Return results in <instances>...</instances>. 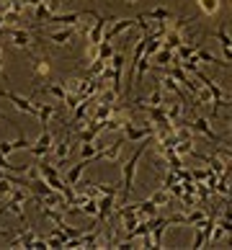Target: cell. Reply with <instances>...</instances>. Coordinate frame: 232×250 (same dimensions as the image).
I'll return each instance as SVG.
<instances>
[{"label": "cell", "instance_id": "cell-1", "mask_svg": "<svg viewBox=\"0 0 232 250\" xmlns=\"http://www.w3.org/2000/svg\"><path fill=\"white\" fill-rule=\"evenodd\" d=\"M150 140V137H147ZM147 140H142V145L137 147V152L129 157V160L124 163V168H122V188H119V193H122V204H116V207H124V204H129V199H132V191H134V173H137V163H139V157L145 155V147L150 145Z\"/></svg>", "mask_w": 232, "mask_h": 250}, {"label": "cell", "instance_id": "cell-2", "mask_svg": "<svg viewBox=\"0 0 232 250\" xmlns=\"http://www.w3.org/2000/svg\"><path fill=\"white\" fill-rule=\"evenodd\" d=\"M122 137L127 142H142L147 140V137H155V126L152 124H147V126H134L132 122H127L122 126Z\"/></svg>", "mask_w": 232, "mask_h": 250}, {"label": "cell", "instance_id": "cell-3", "mask_svg": "<svg viewBox=\"0 0 232 250\" xmlns=\"http://www.w3.org/2000/svg\"><path fill=\"white\" fill-rule=\"evenodd\" d=\"M122 78H124V54L114 52V57H111V90L116 96H122Z\"/></svg>", "mask_w": 232, "mask_h": 250}, {"label": "cell", "instance_id": "cell-4", "mask_svg": "<svg viewBox=\"0 0 232 250\" xmlns=\"http://www.w3.org/2000/svg\"><path fill=\"white\" fill-rule=\"evenodd\" d=\"M29 150H31V155L36 157V160H42V157H46L54 150V137H52L49 129H42V137L36 140V145L29 147Z\"/></svg>", "mask_w": 232, "mask_h": 250}, {"label": "cell", "instance_id": "cell-5", "mask_svg": "<svg viewBox=\"0 0 232 250\" xmlns=\"http://www.w3.org/2000/svg\"><path fill=\"white\" fill-rule=\"evenodd\" d=\"M98 201V211H96V225L101 227L104 222L114 214V209H116V196H108V193H101V196L96 199Z\"/></svg>", "mask_w": 232, "mask_h": 250}, {"label": "cell", "instance_id": "cell-6", "mask_svg": "<svg viewBox=\"0 0 232 250\" xmlns=\"http://www.w3.org/2000/svg\"><path fill=\"white\" fill-rule=\"evenodd\" d=\"M189 126H191V132H199V134H204L209 142H214V145H225V140H222V137L214 132V129L209 126V122H207L204 116H196L193 122H189Z\"/></svg>", "mask_w": 232, "mask_h": 250}, {"label": "cell", "instance_id": "cell-7", "mask_svg": "<svg viewBox=\"0 0 232 250\" xmlns=\"http://www.w3.org/2000/svg\"><path fill=\"white\" fill-rule=\"evenodd\" d=\"M191 75L196 78V80H201V85H204V88L209 90V93H211V98H214V101H230V98H227V93H225V90H222V88L217 85V80H211V78L207 75V72H201V70L196 67V70L191 72Z\"/></svg>", "mask_w": 232, "mask_h": 250}, {"label": "cell", "instance_id": "cell-8", "mask_svg": "<svg viewBox=\"0 0 232 250\" xmlns=\"http://www.w3.org/2000/svg\"><path fill=\"white\" fill-rule=\"evenodd\" d=\"M0 96H5L11 104L21 111V114H36V106L31 104V98H26V96H21V93H13V90H0Z\"/></svg>", "mask_w": 232, "mask_h": 250}, {"label": "cell", "instance_id": "cell-9", "mask_svg": "<svg viewBox=\"0 0 232 250\" xmlns=\"http://www.w3.org/2000/svg\"><path fill=\"white\" fill-rule=\"evenodd\" d=\"M75 26H64V29L60 31H52L49 36H44V42H49V44H57V47H67V44L75 42Z\"/></svg>", "mask_w": 232, "mask_h": 250}, {"label": "cell", "instance_id": "cell-10", "mask_svg": "<svg viewBox=\"0 0 232 250\" xmlns=\"http://www.w3.org/2000/svg\"><path fill=\"white\" fill-rule=\"evenodd\" d=\"M8 36L13 39V44L18 49H31L34 44V34L29 29H16V26H8Z\"/></svg>", "mask_w": 232, "mask_h": 250}, {"label": "cell", "instance_id": "cell-11", "mask_svg": "<svg viewBox=\"0 0 232 250\" xmlns=\"http://www.w3.org/2000/svg\"><path fill=\"white\" fill-rule=\"evenodd\" d=\"M93 16H96V26L88 31V44H93V47H98L101 42H104V31H106V16H98L96 11H93Z\"/></svg>", "mask_w": 232, "mask_h": 250}, {"label": "cell", "instance_id": "cell-12", "mask_svg": "<svg viewBox=\"0 0 232 250\" xmlns=\"http://www.w3.org/2000/svg\"><path fill=\"white\" fill-rule=\"evenodd\" d=\"M67 155H70V132L64 129L62 140L54 145V160H57L54 165H57V168H60V165H67Z\"/></svg>", "mask_w": 232, "mask_h": 250}, {"label": "cell", "instance_id": "cell-13", "mask_svg": "<svg viewBox=\"0 0 232 250\" xmlns=\"http://www.w3.org/2000/svg\"><path fill=\"white\" fill-rule=\"evenodd\" d=\"M137 26V18H119V21L111 26L108 31H104V42H111V39H116L119 34H124L127 29H134Z\"/></svg>", "mask_w": 232, "mask_h": 250}, {"label": "cell", "instance_id": "cell-14", "mask_svg": "<svg viewBox=\"0 0 232 250\" xmlns=\"http://www.w3.org/2000/svg\"><path fill=\"white\" fill-rule=\"evenodd\" d=\"M49 72H52L49 57H34V62H31V78H34V80L49 78Z\"/></svg>", "mask_w": 232, "mask_h": 250}, {"label": "cell", "instance_id": "cell-15", "mask_svg": "<svg viewBox=\"0 0 232 250\" xmlns=\"http://www.w3.org/2000/svg\"><path fill=\"white\" fill-rule=\"evenodd\" d=\"M124 137H119V140L114 142V145H111V147H104V150H101L96 157H93V163H96V160H116V157L119 155H122V147H124Z\"/></svg>", "mask_w": 232, "mask_h": 250}, {"label": "cell", "instance_id": "cell-16", "mask_svg": "<svg viewBox=\"0 0 232 250\" xmlns=\"http://www.w3.org/2000/svg\"><path fill=\"white\" fill-rule=\"evenodd\" d=\"M101 132H104V122H93L90 119V124L83 129V132H78V140L80 142H96Z\"/></svg>", "mask_w": 232, "mask_h": 250}, {"label": "cell", "instance_id": "cell-17", "mask_svg": "<svg viewBox=\"0 0 232 250\" xmlns=\"http://www.w3.org/2000/svg\"><path fill=\"white\" fill-rule=\"evenodd\" d=\"M83 13H52L46 18V23H57V26H78Z\"/></svg>", "mask_w": 232, "mask_h": 250}, {"label": "cell", "instance_id": "cell-18", "mask_svg": "<svg viewBox=\"0 0 232 250\" xmlns=\"http://www.w3.org/2000/svg\"><path fill=\"white\" fill-rule=\"evenodd\" d=\"M217 39H219L222 54H225V62L230 64V62H232V44H230V31H227V23H222L219 29H217Z\"/></svg>", "mask_w": 232, "mask_h": 250}, {"label": "cell", "instance_id": "cell-19", "mask_svg": "<svg viewBox=\"0 0 232 250\" xmlns=\"http://www.w3.org/2000/svg\"><path fill=\"white\" fill-rule=\"evenodd\" d=\"M36 232L34 229H21L16 237H8V248H31Z\"/></svg>", "mask_w": 232, "mask_h": 250}, {"label": "cell", "instance_id": "cell-20", "mask_svg": "<svg viewBox=\"0 0 232 250\" xmlns=\"http://www.w3.org/2000/svg\"><path fill=\"white\" fill-rule=\"evenodd\" d=\"M142 18H145V21H157V23H168L170 18H173V13H170L168 8H165V5H157V8H152V11L142 13Z\"/></svg>", "mask_w": 232, "mask_h": 250}, {"label": "cell", "instance_id": "cell-21", "mask_svg": "<svg viewBox=\"0 0 232 250\" xmlns=\"http://www.w3.org/2000/svg\"><path fill=\"white\" fill-rule=\"evenodd\" d=\"M36 170H39V175H42L46 183H52V181L60 178V168H57V165H49V163L44 160V157H42L39 163H36Z\"/></svg>", "mask_w": 232, "mask_h": 250}, {"label": "cell", "instance_id": "cell-22", "mask_svg": "<svg viewBox=\"0 0 232 250\" xmlns=\"http://www.w3.org/2000/svg\"><path fill=\"white\" fill-rule=\"evenodd\" d=\"M150 62H155L157 67H168L170 62H173V64H178V57H175V49H168V47H163V49L157 52V54H155V57H152Z\"/></svg>", "mask_w": 232, "mask_h": 250}, {"label": "cell", "instance_id": "cell-23", "mask_svg": "<svg viewBox=\"0 0 232 250\" xmlns=\"http://www.w3.org/2000/svg\"><path fill=\"white\" fill-rule=\"evenodd\" d=\"M88 165H90V160H80L78 165H72V168L67 170V175H64V183H67V186H75V183L83 178V173H85Z\"/></svg>", "mask_w": 232, "mask_h": 250}, {"label": "cell", "instance_id": "cell-24", "mask_svg": "<svg viewBox=\"0 0 232 250\" xmlns=\"http://www.w3.org/2000/svg\"><path fill=\"white\" fill-rule=\"evenodd\" d=\"M160 88H163V90H168V93H173L175 98L181 101V104H186V93H183V88H181V85H178V83H175L170 75H165V78L160 80Z\"/></svg>", "mask_w": 232, "mask_h": 250}, {"label": "cell", "instance_id": "cell-25", "mask_svg": "<svg viewBox=\"0 0 232 250\" xmlns=\"http://www.w3.org/2000/svg\"><path fill=\"white\" fill-rule=\"evenodd\" d=\"M214 193H219V196H230V165L225 170H222L219 175H217V183H214Z\"/></svg>", "mask_w": 232, "mask_h": 250}, {"label": "cell", "instance_id": "cell-26", "mask_svg": "<svg viewBox=\"0 0 232 250\" xmlns=\"http://www.w3.org/2000/svg\"><path fill=\"white\" fill-rule=\"evenodd\" d=\"M36 116H39L42 129H46L49 122H52V116H54V104H39L36 106Z\"/></svg>", "mask_w": 232, "mask_h": 250}, {"label": "cell", "instance_id": "cell-27", "mask_svg": "<svg viewBox=\"0 0 232 250\" xmlns=\"http://www.w3.org/2000/svg\"><path fill=\"white\" fill-rule=\"evenodd\" d=\"M196 5L204 16H217L222 8V0H196Z\"/></svg>", "mask_w": 232, "mask_h": 250}, {"label": "cell", "instance_id": "cell-28", "mask_svg": "<svg viewBox=\"0 0 232 250\" xmlns=\"http://www.w3.org/2000/svg\"><path fill=\"white\" fill-rule=\"evenodd\" d=\"M204 217H207L204 209H189L186 214H181V225H199Z\"/></svg>", "mask_w": 232, "mask_h": 250}, {"label": "cell", "instance_id": "cell-29", "mask_svg": "<svg viewBox=\"0 0 232 250\" xmlns=\"http://www.w3.org/2000/svg\"><path fill=\"white\" fill-rule=\"evenodd\" d=\"M134 207H137V214H139V219H145V217H152V214H157V209H160V207H155V204H152L150 199L139 201V204H134Z\"/></svg>", "mask_w": 232, "mask_h": 250}, {"label": "cell", "instance_id": "cell-30", "mask_svg": "<svg viewBox=\"0 0 232 250\" xmlns=\"http://www.w3.org/2000/svg\"><path fill=\"white\" fill-rule=\"evenodd\" d=\"M39 90L49 93L52 98H57V101H64V96H67V90H64L62 83H49V85H44V88H39Z\"/></svg>", "mask_w": 232, "mask_h": 250}, {"label": "cell", "instance_id": "cell-31", "mask_svg": "<svg viewBox=\"0 0 232 250\" xmlns=\"http://www.w3.org/2000/svg\"><path fill=\"white\" fill-rule=\"evenodd\" d=\"M137 104H142V106H163V88H155L147 98H139Z\"/></svg>", "mask_w": 232, "mask_h": 250}, {"label": "cell", "instance_id": "cell-32", "mask_svg": "<svg viewBox=\"0 0 232 250\" xmlns=\"http://www.w3.org/2000/svg\"><path fill=\"white\" fill-rule=\"evenodd\" d=\"M114 52H116V47H114L111 42H101V44H98V60L108 62L111 57H114Z\"/></svg>", "mask_w": 232, "mask_h": 250}, {"label": "cell", "instance_id": "cell-33", "mask_svg": "<svg viewBox=\"0 0 232 250\" xmlns=\"http://www.w3.org/2000/svg\"><path fill=\"white\" fill-rule=\"evenodd\" d=\"M150 201L155 204V207H165V204H170V193H168V188H160V191H155L152 196H150Z\"/></svg>", "mask_w": 232, "mask_h": 250}, {"label": "cell", "instance_id": "cell-34", "mask_svg": "<svg viewBox=\"0 0 232 250\" xmlns=\"http://www.w3.org/2000/svg\"><path fill=\"white\" fill-rule=\"evenodd\" d=\"M80 214H88V217H96V211H98V201L96 199H85V201H83L80 204Z\"/></svg>", "mask_w": 232, "mask_h": 250}, {"label": "cell", "instance_id": "cell-35", "mask_svg": "<svg viewBox=\"0 0 232 250\" xmlns=\"http://www.w3.org/2000/svg\"><path fill=\"white\" fill-rule=\"evenodd\" d=\"M5 209L11 211V214H16V217L21 219V222H26V214H23V204H18V201H11V199H8Z\"/></svg>", "mask_w": 232, "mask_h": 250}, {"label": "cell", "instance_id": "cell-36", "mask_svg": "<svg viewBox=\"0 0 232 250\" xmlns=\"http://www.w3.org/2000/svg\"><path fill=\"white\" fill-rule=\"evenodd\" d=\"M191 54H193V47H191V44H181V47H175V57H178V62H183V60H189L191 57Z\"/></svg>", "mask_w": 232, "mask_h": 250}, {"label": "cell", "instance_id": "cell-37", "mask_svg": "<svg viewBox=\"0 0 232 250\" xmlns=\"http://www.w3.org/2000/svg\"><path fill=\"white\" fill-rule=\"evenodd\" d=\"M96 188H98V196H101V193H108V196H119V188L114 186V183H96Z\"/></svg>", "mask_w": 232, "mask_h": 250}, {"label": "cell", "instance_id": "cell-38", "mask_svg": "<svg viewBox=\"0 0 232 250\" xmlns=\"http://www.w3.org/2000/svg\"><path fill=\"white\" fill-rule=\"evenodd\" d=\"M209 173H211L209 168H196V170H191V181L204 183V181H207V175H209Z\"/></svg>", "mask_w": 232, "mask_h": 250}, {"label": "cell", "instance_id": "cell-39", "mask_svg": "<svg viewBox=\"0 0 232 250\" xmlns=\"http://www.w3.org/2000/svg\"><path fill=\"white\" fill-rule=\"evenodd\" d=\"M193 229H196V235H193V248L207 245V235H204V229H201L199 225H193Z\"/></svg>", "mask_w": 232, "mask_h": 250}, {"label": "cell", "instance_id": "cell-40", "mask_svg": "<svg viewBox=\"0 0 232 250\" xmlns=\"http://www.w3.org/2000/svg\"><path fill=\"white\" fill-rule=\"evenodd\" d=\"M196 193H199L201 201H209V196H211V191L207 188V183H196Z\"/></svg>", "mask_w": 232, "mask_h": 250}, {"label": "cell", "instance_id": "cell-41", "mask_svg": "<svg viewBox=\"0 0 232 250\" xmlns=\"http://www.w3.org/2000/svg\"><path fill=\"white\" fill-rule=\"evenodd\" d=\"M181 201H183V209H191L196 204V193H181Z\"/></svg>", "mask_w": 232, "mask_h": 250}, {"label": "cell", "instance_id": "cell-42", "mask_svg": "<svg viewBox=\"0 0 232 250\" xmlns=\"http://www.w3.org/2000/svg\"><path fill=\"white\" fill-rule=\"evenodd\" d=\"M173 183H178V175H175V170L168 168V175H165V181H163V188H170Z\"/></svg>", "mask_w": 232, "mask_h": 250}, {"label": "cell", "instance_id": "cell-43", "mask_svg": "<svg viewBox=\"0 0 232 250\" xmlns=\"http://www.w3.org/2000/svg\"><path fill=\"white\" fill-rule=\"evenodd\" d=\"M46 248H54V250H57V248H64V243H62L57 235H46Z\"/></svg>", "mask_w": 232, "mask_h": 250}, {"label": "cell", "instance_id": "cell-44", "mask_svg": "<svg viewBox=\"0 0 232 250\" xmlns=\"http://www.w3.org/2000/svg\"><path fill=\"white\" fill-rule=\"evenodd\" d=\"M11 186H13V183L8 178H0V193H11Z\"/></svg>", "mask_w": 232, "mask_h": 250}, {"label": "cell", "instance_id": "cell-45", "mask_svg": "<svg viewBox=\"0 0 232 250\" xmlns=\"http://www.w3.org/2000/svg\"><path fill=\"white\" fill-rule=\"evenodd\" d=\"M0 78L8 80V78H5V72H3V49H0Z\"/></svg>", "mask_w": 232, "mask_h": 250}, {"label": "cell", "instance_id": "cell-46", "mask_svg": "<svg viewBox=\"0 0 232 250\" xmlns=\"http://www.w3.org/2000/svg\"><path fill=\"white\" fill-rule=\"evenodd\" d=\"M0 237H3V240H8V237H11V235H8L5 229H0Z\"/></svg>", "mask_w": 232, "mask_h": 250}, {"label": "cell", "instance_id": "cell-47", "mask_svg": "<svg viewBox=\"0 0 232 250\" xmlns=\"http://www.w3.org/2000/svg\"><path fill=\"white\" fill-rule=\"evenodd\" d=\"M124 3H129V5H132V3H139V0H124Z\"/></svg>", "mask_w": 232, "mask_h": 250}, {"label": "cell", "instance_id": "cell-48", "mask_svg": "<svg viewBox=\"0 0 232 250\" xmlns=\"http://www.w3.org/2000/svg\"><path fill=\"white\" fill-rule=\"evenodd\" d=\"M0 178H5V170L3 168H0Z\"/></svg>", "mask_w": 232, "mask_h": 250}, {"label": "cell", "instance_id": "cell-49", "mask_svg": "<svg viewBox=\"0 0 232 250\" xmlns=\"http://www.w3.org/2000/svg\"><path fill=\"white\" fill-rule=\"evenodd\" d=\"M3 119H5V116H3V114H0V122H3Z\"/></svg>", "mask_w": 232, "mask_h": 250}]
</instances>
